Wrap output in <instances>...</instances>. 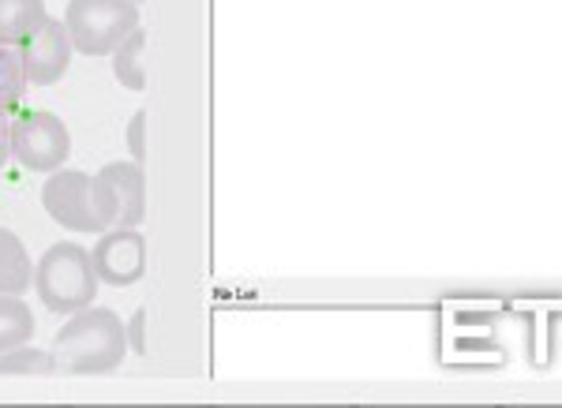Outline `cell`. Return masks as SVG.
Listing matches in <instances>:
<instances>
[{"label": "cell", "mask_w": 562, "mask_h": 408, "mask_svg": "<svg viewBox=\"0 0 562 408\" xmlns=\"http://www.w3.org/2000/svg\"><path fill=\"white\" fill-rule=\"evenodd\" d=\"M0 375H57V356L45 349H34V344H20V349L0 352Z\"/></svg>", "instance_id": "5bb4252c"}, {"label": "cell", "mask_w": 562, "mask_h": 408, "mask_svg": "<svg viewBox=\"0 0 562 408\" xmlns=\"http://www.w3.org/2000/svg\"><path fill=\"white\" fill-rule=\"evenodd\" d=\"M45 20V0H0V42L20 45Z\"/></svg>", "instance_id": "8fae6325"}, {"label": "cell", "mask_w": 562, "mask_h": 408, "mask_svg": "<svg viewBox=\"0 0 562 408\" xmlns=\"http://www.w3.org/2000/svg\"><path fill=\"white\" fill-rule=\"evenodd\" d=\"M98 270L87 248L60 240L34 262V293L53 315H76L98 301Z\"/></svg>", "instance_id": "3957f363"}, {"label": "cell", "mask_w": 562, "mask_h": 408, "mask_svg": "<svg viewBox=\"0 0 562 408\" xmlns=\"http://www.w3.org/2000/svg\"><path fill=\"white\" fill-rule=\"evenodd\" d=\"M128 154H132V161H139V166L147 161V109H139L128 124Z\"/></svg>", "instance_id": "9a60e30c"}, {"label": "cell", "mask_w": 562, "mask_h": 408, "mask_svg": "<svg viewBox=\"0 0 562 408\" xmlns=\"http://www.w3.org/2000/svg\"><path fill=\"white\" fill-rule=\"evenodd\" d=\"M12 161V121L0 113V169Z\"/></svg>", "instance_id": "e0dca14e"}, {"label": "cell", "mask_w": 562, "mask_h": 408, "mask_svg": "<svg viewBox=\"0 0 562 408\" xmlns=\"http://www.w3.org/2000/svg\"><path fill=\"white\" fill-rule=\"evenodd\" d=\"M124 333H128V352H135V356H147V311H143V307L128 319Z\"/></svg>", "instance_id": "2e32d148"}, {"label": "cell", "mask_w": 562, "mask_h": 408, "mask_svg": "<svg viewBox=\"0 0 562 408\" xmlns=\"http://www.w3.org/2000/svg\"><path fill=\"white\" fill-rule=\"evenodd\" d=\"M20 53H23L26 83H31V87H53V83H60V79L68 76L76 45H71V34H68L65 20H53V15H45L38 31H34L31 38L20 42Z\"/></svg>", "instance_id": "52a82bcc"}, {"label": "cell", "mask_w": 562, "mask_h": 408, "mask_svg": "<svg viewBox=\"0 0 562 408\" xmlns=\"http://www.w3.org/2000/svg\"><path fill=\"white\" fill-rule=\"evenodd\" d=\"M53 356H57V375H113L128 356L121 315L94 304L68 315L53 341Z\"/></svg>", "instance_id": "6da1fadb"}, {"label": "cell", "mask_w": 562, "mask_h": 408, "mask_svg": "<svg viewBox=\"0 0 562 408\" xmlns=\"http://www.w3.org/2000/svg\"><path fill=\"white\" fill-rule=\"evenodd\" d=\"M34 288V262L12 229H0V296H26Z\"/></svg>", "instance_id": "9c48e42d"}, {"label": "cell", "mask_w": 562, "mask_h": 408, "mask_svg": "<svg viewBox=\"0 0 562 408\" xmlns=\"http://www.w3.org/2000/svg\"><path fill=\"white\" fill-rule=\"evenodd\" d=\"M98 177L109 184L116 203V225L124 229H139L147 222V172H143L139 161H109V166L98 169Z\"/></svg>", "instance_id": "ba28073f"}, {"label": "cell", "mask_w": 562, "mask_h": 408, "mask_svg": "<svg viewBox=\"0 0 562 408\" xmlns=\"http://www.w3.org/2000/svg\"><path fill=\"white\" fill-rule=\"evenodd\" d=\"M90 259H94V270L102 285L128 288L147 274V240H143L139 229L113 225V229L98 233V243L90 248Z\"/></svg>", "instance_id": "8992f818"}, {"label": "cell", "mask_w": 562, "mask_h": 408, "mask_svg": "<svg viewBox=\"0 0 562 408\" xmlns=\"http://www.w3.org/2000/svg\"><path fill=\"white\" fill-rule=\"evenodd\" d=\"M26 68H23V53L20 45L0 42V113L20 105V98L26 94Z\"/></svg>", "instance_id": "4fadbf2b"}, {"label": "cell", "mask_w": 562, "mask_h": 408, "mask_svg": "<svg viewBox=\"0 0 562 408\" xmlns=\"http://www.w3.org/2000/svg\"><path fill=\"white\" fill-rule=\"evenodd\" d=\"M42 206L68 233H105L116 225V203L102 177L83 169H53L42 184Z\"/></svg>", "instance_id": "7a4b0ae2"}, {"label": "cell", "mask_w": 562, "mask_h": 408, "mask_svg": "<svg viewBox=\"0 0 562 408\" xmlns=\"http://www.w3.org/2000/svg\"><path fill=\"white\" fill-rule=\"evenodd\" d=\"M71 158V132L57 113H23L12 121V161H20L26 172L60 169Z\"/></svg>", "instance_id": "5b68a950"}, {"label": "cell", "mask_w": 562, "mask_h": 408, "mask_svg": "<svg viewBox=\"0 0 562 408\" xmlns=\"http://www.w3.org/2000/svg\"><path fill=\"white\" fill-rule=\"evenodd\" d=\"M34 338V315L23 304V296H0V352L31 344Z\"/></svg>", "instance_id": "7c38bea8"}, {"label": "cell", "mask_w": 562, "mask_h": 408, "mask_svg": "<svg viewBox=\"0 0 562 408\" xmlns=\"http://www.w3.org/2000/svg\"><path fill=\"white\" fill-rule=\"evenodd\" d=\"M65 26L76 53L109 57L139 26V4L135 0H68Z\"/></svg>", "instance_id": "277c9868"}, {"label": "cell", "mask_w": 562, "mask_h": 408, "mask_svg": "<svg viewBox=\"0 0 562 408\" xmlns=\"http://www.w3.org/2000/svg\"><path fill=\"white\" fill-rule=\"evenodd\" d=\"M135 4H139V8H143V0H135Z\"/></svg>", "instance_id": "ac0fdd59"}, {"label": "cell", "mask_w": 562, "mask_h": 408, "mask_svg": "<svg viewBox=\"0 0 562 408\" xmlns=\"http://www.w3.org/2000/svg\"><path fill=\"white\" fill-rule=\"evenodd\" d=\"M113 79L121 83L124 90H147V65H143V57H147V31H135L116 45L113 53Z\"/></svg>", "instance_id": "30bf717a"}]
</instances>
